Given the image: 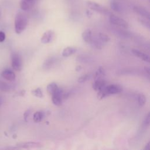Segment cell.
<instances>
[{
  "label": "cell",
  "mask_w": 150,
  "mask_h": 150,
  "mask_svg": "<svg viewBox=\"0 0 150 150\" xmlns=\"http://www.w3.org/2000/svg\"><path fill=\"white\" fill-rule=\"evenodd\" d=\"M11 86L5 81L0 80V90L4 92H8L11 90Z\"/></svg>",
  "instance_id": "23"
},
{
  "label": "cell",
  "mask_w": 150,
  "mask_h": 150,
  "mask_svg": "<svg viewBox=\"0 0 150 150\" xmlns=\"http://www.w3.org/2000/svg\"><path fill=\"white\" fill-rule=\"evenodd\" d=\"M28 23L27 16L22 12H18L15 18V30L17 34L21 33L26 28Z\"/></svg>",
  "instance_id": "2"
},
{
  "label": "cell",
  "mask_w": 150,
  "mask_h": 150,
  "mask_svg": "<svg viewBox=\"0 0 150 150\" xmlns=\"http://www.w3.org/2000/svg\"><path fill=\"white\" fill-rule=\"evenodd\" d=\"M105 74L104 69L102 66H100L98 69H97V71L95 73V74L93 75V78L94 80L98 79H101L104 76Z\"/></svg>",
  "instance_id": "20"
},
{
  "label": "cell",
  "mask_w": 150,
  "mask_h": 150,
  "mask_svg": "<svg viewBox=\"0 0 150 150\" xmlns=\"http://www.w3.org/2000/svg\"><path fill=\"white\" fill-rule=\"evenodd\" d=\"M110 22L112 25L121 28L126 29L128 28V23L126 21L112 13L110 15Z\"/></svg>",
  "instance_id": "4"
},
{
  "label": "cell",
  "mask_w": 150,
  "mask_h": 150,
  "mask_svg": "<svg viewBox=\"0 0 150 150\" xmlns=\"http://www.w3.org/2000/svg\"><path fill=\"white\" fill-rule=\"evenodd\" d=\"M5 39V34L4 32L0 31V42H2L4 41Z\"/></svg>",
  "instance_id": "31"
},
{
  "label": "cell",
  "mask_w": 150,
  "mask_h": 150,
  "mask_svg": "<svg viewBox=\"0 0 150 150\" xmlns=\"http://www.w3.org/2000/svg\"><path fill=\"white\" fill-rule=\"evenodd\" d=\"M138 21L144 27L146 28L147 29L150 28V23L149 22V19H147L144 18H138Z\"/></svg>",
  "instance_id": "25"
},
{
  "label": "cell",
  "mask_w": 150,
  "mask_h": 150,
  "mask_svg": "<svg viewBox=\"0 0 150 150\" xmlns=\"http://www.w3.org/2000/svg\"><path fill=\"white\" fill-rule=\"evenodd\" d=\"M63 91L62 88L58 87L57 90L55 91L54 94L52 95V100L55 105L59 106L62 103L63 100Z\"/></svg>",
  "instance_id": "6"
},
{
  "label": "cell",
  "mask_w": 150,
  "mask_h": 150,
  "mask_svg": "<svg viewBox=\"0 0 150 150\" xmlns=\"http://www.w3.org/2000/svg\"><path fill=\"white\" fill-rule=\"evenodd\" d=\"M35 2L34 1H29L26 0H22L20 2V7L22 10L24 11H27L30 10L35 5Z\"/></svg>",
  "instance_id": "13"
},
{
  "label": "cell",
  "mask_w": 150,
  "mask_h": 150,
  "mask_svg": "<svg viewBox=\"0 0 150 150\" xmlns=\"http://www.w3.org/2000/svg\"><path fill=\"white\" fill-rule=\"evenodd\" d=\"M82 39L84 41L87 43H89L91 42L93 37H92V32L90 29H87L84 30L81 34Z\"/></svg>",
  "instance_id": "15"
},
{
  "label": "cell",
  "mask_w": 150,
  "mask_h": 150,
  "mask_svg": "<svg viewBox=\"0 0 150 150\" xmlns=\"http://www.w3.org/2000/svg\"><path fill=\"white\" fill-rule=\"evenodd\" d=\"M121 73L120 74H140L141 73V71L140 70H132V69H122L120 70Z\"/></svg>",
  "instance_id": "22"
},
{
  "label": "cell",
  "mask_w": 150,
  "mask_h": 150,
  "mask_svg": "<svg viewBox=\"0 0 150 150\" xmlns=\"http://www.w3.org/2000/svg\"><path fill=\"white\" fill-rule=\"evenodd\" d=\"M133 11L143 18L149 20L150 13L145 8L139 5H135L133 7Z\"/></svg>",
  "instance_id": "7"
},
{
  "label": "cell",
  "mask_w": 150,
  "mask_h": 150,
  "mask_svg": "<svg viewBox=\"0 0 150 150\" xmlns=\"http://www.w3.org/2000/svg\"><path fill=\"white\" fill-rule=\"evenodd\" d=\"M149 122H150V115H149V113H148L144 121V124H143L144 127H148L149 125Z\"/></svg>",
  "instance_id": "29"
},
{
  "label": "cell",
  "mask_w": 150,
  "mask_h": 150,
  "mask_svg": "<svg viewBox=\"0 0 150 150\" xmlns=\"http://www.w3.org/2000/svg\"><path fill=\"white\" fill-rule=\"evenodd\" d=\"M32 93L33 95H34L35 96H36L37 97H39V98H42L43 97L42 91L39 87L32 90Z\"/></svg>",
  "instance_id": "27"
},
{
  "label": "cell",
  "mask_w": 150,
  "mask_h": 150,
  "mask_svg": "<svg viewBox=\"0 0 150 150\" xmlns=\"http://www.w3.org/2000/svg\"><path fill=\"white\" fill-rule=\"evenodd\" d=\"M54 35V32L52 30H49L46 31L43 35H42L40 40L41 42L43 44H46V43H49L51 42V40L53 39Z\"/></svg>",
  "instance_id": "9"
},
{
  "label": "cell",
  "mask_w": 150,
  "mask_h": 150,
  "mask_svg": "<svg viewBox=\"0 0 150 150\" xmlns=\"http://www.w3.org/2000/svg\"><path fill=\"white\" fill-rule=\"evenodd\" d=\"M45 116V112L42 111H38L34 113L33 120L35 122H40Z\"/></svg>",
  "instance_id": "19"
},
{
  "label": "cell",
  "mask_w": 150,
  "mask_h": 150,
  "mask_svg": "<svg viewBox=\"0 0 150 150\" xmlns=\"http://www.w3.org/2000/svg\"><path fill=\"white\" fill-rule=\"evenodd\" d=\"M132 53L137 57H138V58L143 60L145 62H150V59H149V56L148 54L138 50V49H132Z\"/></svg>",
  "instance_id": "11"
},
{
  "label": "cell",
  "mask_w": 150,
  "mask_h": 150,
  "mask_svg": "<svg viewBox=\"0 0 150 150\" xmlns=\"http://www.w3.org/2000/svg\"><path fill=\"white\" fill-rule=\"evenodd\" d=\"M1 76L5 80L9 81L14 80L16 76L15 73L11 69H5L1 73Z\"/></svg>",
  "instance_id": "12"
},
{
  "label": "cell",
  "mask_w": 150,
  "mask_h": 150,
  "mask_svg": "<svg viewBox=\"0 0 150 150\" xmlns=\"http://www.w3.org/2000/svg\"><path fill=\"white\" fill-rule=\"evenodd\" d=\"M26 1H34V2H36V1H38V0H26Z\"/></svg>",
  "instance_id": "37"
},
{
  "label": "cell",
  "mask_w": 150,
  "mask_h": 150,
  "mask_svg": "<svg viewBox=\"0 0 150 150\" xmlns=\"http://www.w3.org/2000/svg\"><path fill=\"white\" fill-rule=\"evenodd\" d=\"M138 104L140 106H143L145 105V102H146V97L145 96L142 94H140L138 96Z\"/></svg>",
  "instance_id": "28"
},
{
  "label": "cell",
  "mask_w": 150,
  "mask_h": 150,
  "mask_svg": "<svg viewBox=\"0 0 150 150\" xmlns=\"http://www.w3.org/2000/svg\"><path fill=\"white\" fill-rule=\"evenodd\" d=\"M77 61L83 63H91L94 62L93 59L90 56H87V55H79L77 58H76Z\"/></svg>",
  "instance_id": "14"
},
{
  "label": "cell",
  "mask_w": 150,
  "mask_h": 150,
  "mask_svg": "<svg viewBox=\"0 0 150 150\" xmlns=\"http://www.w3.org/2000/svg\"><path fill=\"white\" fill-rule=\"evenodd\" d=\"M58 87H59L57 86V85L56 83L52 82L47 85L46 88H47V91L48 93L52 96L53 94H54L55 93V91L57 90Z\"/></svg>",
  "instance_id": "21"
},
{
  "label": "cell",
  "mask_w": 150,
  "mask_h": 150,
  "mask_svg": "<svg viewBox=\"0 0 150 150\" xmlns=\"http://www.w3.org/2000/svg\"><path fill=\"white\" fill-rule=\"evenodd\" d=\"M144 70L145 73H146L148 75H149V72H150V69L149 67H144Z\"/></svg>",
  "instance_id": "33"
},
{
  "label": "cell",
  "mask_w": 150,
  "mask_h": 150,
  "mask_svg": "<svg viewBox=\"0 0 150 150\" xmlns=\"http://www.w3.org/2000/svg\"><path fill=\"white\" fill-rule=\"evenodd\" d=\"M2 104V100L1 98H0V106Z\"/></svg>",
  "instance_id": "36"
},
{
  "label": "cell",
  "mask_w": 150,
  "mask_h": 150,
  "mask_svg": "<svg viewBox=\"0 0 150 150\" xmlns=\"http://www.w3.org/2000/svg\"><path fill=\"white\" fill-rule=\"evenodd\" d=\"M56 62V59L55 57H50L49 59H47L46 60H45V62H44L43 64V67L44 69L47 70L49 69L52 67V66Z\"/></svg>",
  "instance_id": "18"
},
{
  "label": "cell",
  "mask_w": 150,
  "mask_h": 150,
  "mask_svg": "<svg viewBox=\"0 0 150 150\" xmlns=\"http://www.w3.org/2000/svg\"><path fill=\"white\" fill-rule=\"evenodd\" d=\"M30 112H31V111L30 110H26L24 114H23V117H24V120L25 121H28V117H29L30 114Z\"/></svg>",
  "instance_id": "30"
},
{
  "label": "cell",
  "mask_w": 150,
  "mask_h": 150,
  "mask_svg": "<svg viewBox=\"0 0 150 150\" xmlns=\"http://www.w3.org/2000/svg\"><path fill=\"white\" fill-rule=\"evenodd\" d=\"M11 64L12 68L16 71H21L22 68V59L21 56L16 53L12 54Z\"/></svg>",
  "instance_id": "5"
},
{
  "label": "cell",
  "mask_w": 150,
  "mask_h": 150,
  "mask_svg": "<svg viewBox=\"0 0 150 150\" xmlns=\"http://www.w3.org/2000/svg\"><path fill=\"white\" fill-rule=\"evenodd\" d=\"M144 149V150H149L150 149V142H148L146 144V145L145 146Z\"/></svg>",
  "instance_id": "32"
},
{
  "label": "cell",
  "mask_w": 150,
  "mask_h": 150,
  "mask_svg": "<svg viewBox=\"0 0 150 150\" xmlns=\"http://www.w3.org/2000/svg\"><path fill=\"white\" fill-rule=\"evenodd\" d=\"M17 146L21 148H41L43 145L39 142H28L20 143L17 145Z\"/></svg>",
  "instance_id": "8"
},
{
  "label": "cell",
  "mask_w": 150,
  "mask_h": 150,
  "mask_svg": "<svg viewBox=\"0 0 150 150\" xmlns=\"http://www.w3.org/2000/svg\"><path fill=\"white\" fill-rule=\"evenodd\" d=\"M98 39H100V40L101 42H104V43L108 42L110 40V37L108 35H107L106 34H105L104 33H101V32L98 33Z\"/></svg>",
  "instance_id": "24"
},
{
  "label": "cell",
  "mask_w": 150,
  "mask_h": 150,
  "mask_svg": "<svg viewBox=\"0 0 150 150\" xmlns=\"http://www.w3.org/2000/svg\"><path fill=\"white\" fill-rule=\"evenodd\" d=\"M106 81L104 79H103V78L98 79L94 80V81L92 85V87L95 91H98L101 90L104 87H105L106 86Z\"/></svg>",
  "instance_id": "10"
},
{
  "label": "cell",
  "mask_w": 150,
  "mask_h": 150,
  "mask_svg": "<svg viewBox=\"0 0 150 150\" xmlns=\"http://www.w3.org/2000/svg\"><path fill=\"white\" fill-rule=\"evenodd\" d=\"M81 69H82V67H81L80 66H77V67L76 68V70L77 71H79L81 70Z\"/></svg>",
  "instance_id": "35"
},
{
  "label": "cell",
  "mask_w": 150,
  "mask_h": 150,
  "mask_svg": "<svg viewBox=\"0 0 150 150\" xmlns=\"http://www.w3.org/2000/svg\"><path fill=\"white\" fill-rule=\"evenodd\" d=\"M122 87L118 84H111L105 86L101 90L98 91L97 97L99 99H102L107 96L112 94L120 93L122 91Z\"/></svg>",
  "instance_id": "1"
},
{
  "label": "cell",
  "mask_w": 150,
  "mask_h": 150,
  "mask_svg": "<svg viewBox=\"0 0 150 150\" xmlns=\"http://www.w3.org/2000/svg\"><path fill=\"white\" fill-rule=\"evenodd\" d=\"M86 4H87V6L89 8V9H91L92 11H96V12H98L102 15H107V16L108 15L110 16L111 14V12L108 9H107L106 8H105L103 5L96 2L91 1H87Z\"/></svg>",
  "instance_id": "3"
},
{
  "label": "cell",
  "mask_w": 150,
  "mask_h": 150,
  "mask_svg": "<svg viewBox=\"0 0 150 150\" xmlns=\"http://www.w3.org/2000/svg\"><path fill=\"white\" fill-rule=\"evenodd\" d=\"M77 50V49L74 47L69 46L64 48L62 52V56L63 57H69L74 54Z\"/></svg>",
  "instance_id": "17"
},
{
  "label": "cell",
  "mask_w": 150,
  "mask_h": 150,
  "mask_svg": "<svg viewBox=\"0 0 150 150\" xmlns=\"http://www.w3.org/2000/svg\"><path fill=\"white\" fill-rule=\"evenodd\" d=\"M111 8L116 12H121L122 11V6L120 2L117 0H111L110 1Z\"/></svg>",
  "instance_id": "16"
},
{
  "label": "cell",
  "mask_w": 150,
  "mask_h": 150,
  "mask_svg": "<svg viewBox=\"0 0 150 150\" xmlns=\"http://www.w3.org/2000/svg\"><path fill=\"white\" fill-rule=\"evenodd\" d=\"M86 13H87V16H88V17H90V16H91V15H92V13H91L90 11H88V10L87 11Z\"/></svg>",
  "instance_id": "34"
},
{
  "label": "cell",
  "mask_w": 150,
  "mask_h": 150,
  "mask_svg": "<svg viewBox=\"0 0 150 150\" xmlns=\"http://www.w3.org/2000/svg\"><path fill=\"white\" fill-rule=\"evenodd\" d=\"M91 75L90 74H84L80 77H79L78 78V82L80 83H84L85 81H86L87 80H88L90 77H91Z\"/></svg>",
  "instance_id": "26"
}]
</instances>
